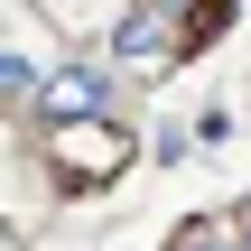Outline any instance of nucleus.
<instances>
[{"instance_id": "f257e3e1", "label": "nucleus", "mask_w": 251, "mask_h": 251, "mask_svg": "<svg viewBox=\"0 0 251 251\" xmlns=\"http://www.w3.org/2000/svg\"><path fill=\"white\" fill-rule=\"evenodd\" d=\"M130 158H140V140H130L112 112H102V121H65V130H47V168H56V186H65V196L112 186Z\"/></svg>"}, {"instance_id": "f03ea898", "label": "nucleus", "mask_w": 251, "mask_h": 251, "mask_svg": "<svg viewBox=\"0 0 251 251\" xmlns=\"http://www.w3.org/2000/svg\"><path fill=\"white\" fill-rule=\"evenodd\" d=\"M102 112H112V65H102V56H75V65H56V75L37 84V121H47V130L102 121Z\"/></svg>"}, {"instance_id": "7ed1b4c3", "label": "nucleus", "mask_w": 251, "mask_h": 251, "mask_svg": "<svg viewBox=\"0 0 251 251\" xmlns=\"http://www.w3.org/2000/svg\"><path fill=\"white\" fill-rule=\"evenodd\" d=\"M112 56H121V75H168L186 47H177V9L168 0H130L121 9V28H112Z\"/></svg>"}, {"instance_id": "20e7f679", "label": "nucleus", "mask_w": 251, "mask_h": 251, "mask_svg": "<svg viewBox=\"0 0 251 251\" xmlns=\"http://www.w3.org/2000/svg\"><path fill=\"white\" fill-rule=\"evenodd\" d=\"M168 251H242V242H233V224L196 214V224H177V233H168Z\"/></svg>"}, {"instance_id": "39448f33", "label": "nucleus", "mask_w": 251, "mask_h": 251, "mask_svg": "<svg viewBox=\"0 0 251 251\" xmlns=\"http://www.w3.org/2000/svg\"><path fill=\"white\" fill-rule=\"evenodd\" d=\"M37 84H47V75H37L28 56H0V102H37Z\"/></svg>"}, {"instance_id": "423d86ee", "label": "nucleus", "mask_w": 251, "mask_h": 251, "mask_svg": "<svg viewBox=\"0 0 251 251\" xmlns=\"http://www.w3.org/2000/svg\"><path fill=\"white\" fill-rule=\"evenodd\" d=\"M233 242H242V251H251V205H242V224H233Z\"/></svg>"}]
</instances>
